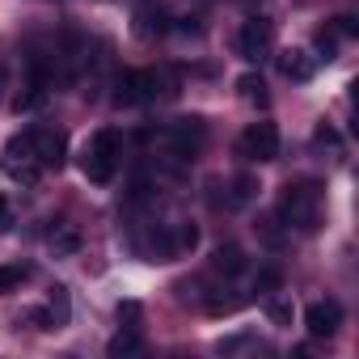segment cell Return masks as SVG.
I'll return each mask as SVG.
<instances>
[{
	"label": "cell",
	"instance_id": "obj_9",
	"mask_svg": "<svg viewBox=\"0 0 359 359\" xmlns=\"http://www.w3.org/2000/svg\"><path fill=\"white\" fill-rule=\"evenodd\" d=\"M203 140H208V123H203L199 114L177 118V123L169 127V148H173L177 156H195V152L203 148Z\"/></svg>",
	"mask_w": 359,
	"mask_h": 359
},
{
	"label": "cell",
	"instance_id": "obj_29",
	"mask_svg": "<svg viewBox=\"0 0 359 359\" xmlns=\"http://www.w3.org/2000/svg\"><path fill=\"white\" fill-rule=\"evenodd\" d=\"M0 89H5V64H0Z\"/></svg>",
	"mask_w": 359,
	"mask_h": 359
},
{
	"label": "cell",
	"instance_id": "obj_15",
	"mask_svg": "<svg viewBox=\"0 0 359 359\" xmlns=\"http://www.w3.org/2000/svg\"><path fill=\"white\" fill-rule=\"evenodd\" d=\"M237 89H241V97L245 102H254V106H266L271 97H266V85H262V76H254V72H245L241 81H237Z\"/></svg>",
	"mask_w": 359,
	"mask_h": 359
},
{
	"label": "cell",
	"instance_id": "obj_14",
	"mask_svg": "<svg viewBox=\"0 0 359 359\" xmlns=\"http://www.w3.org/2000/svg\"><path fill=\"white\" fill-rule=\"evenodd\" d=\"M47 241H51V250H55V254H76V250H81V233H76L72 224H55Z\"/></svg>",
	"mask_w": 359,
	"mask_h": 359
},
{
	"label": "cell",
	"instance_id": "obj_16",
	"mask_svg": "<svg viewBox=\"0 0 359 359\" xmlns=\"http://www.w3.org/2000/svg\"><path fill=\"white\" fill-rule=\"evenodd\" d=\"M26 279H30V266L26 262H5V266H0V292H13Z\"/></svg>",
	"mask_w": 359,
	"mask_h": 359
},
{
	"label": "cell",
	"instance_id": "obj_2",
	"mask_svg": "<svg viewBox=\"0 0 359 359\" xmlns=\"http://www.w3.org/2000/svg\"><path fill=\"white\" fill-rule=\"evenodd\" d=\"M118 156H123V135H118L114 127H102V131H93V140L85 144L81 169H85L89 182L106 187L110 177H114V169H118Z\"/></svg>",
	"mask_w": 359,
	"mask_h": 359
},
{
	"label": "cell",
	"instance_id": "obj_6",
	"mask_svg": "<svg viewBox=\"0 0 359 359\" xmlns=\"http://www.w3.org/2000/svg\"><path fill=\"white\" fill-rule=\"evenodd\" d=\"M237 152H241L245 161H275V156H279V127H275V123H250V127L241 131Z\"/></svg>",
	"mask_w": 359,
	"mask_h": 359
},
{
	"label": "cell",
	"instance_id": "obj_5",
	"mask_svg": "<svg viewBox=\"0 0 359 359\" xmlns=\"http://www.w3.org/2000/svg\"><path fill=\"white\" fill-rule=\"evenodd\" d=\"M271 47H275V26H271L266 18H250V22L237 30V55H241L245 64L266 60Z\"/></svg>",
	"mask_w": 359,
	"mask_h": 359
},
{
	"label": "cell",
	"instance_id": "obj_10",
	"mask_svg": "<svg viewBox=\"0 0 359 359\" xmlns=\"http://www.w3.org/2000/svg\"><path fill=\"white\" fill-rule=\"evenodd\" d=\"M313 55L309 51H300V47H287L283 55H279V72L287 76V81H296V85H304V81H313Z\"/></svg>",
	"mask_w": 359,
	"mask_h": 359
},
{
	"label": "cell",
	"instance_id": "obj_24",
	"mask_svg": "<svg viewBox=\"0 0 359 359\" xmlns=\"http://www.w3.org/2000/svg\"><path fill=\"white\" fill-rule=\"evenodd\" d=\"M334 34H342V39H355V34H359V22H355L351 13H342V18H334Z\"/></svg>",
	"mask_w": 359,
	"mask_h": 359
},
{
	"label": "cell",
	"instance_id": "obj_1",
	"mask_svg": "<svg viewBox=\"0 0 359 359\" xmlns=\"http://www.w3.org/2000/svg\"><path fill=\"white\" fill-rule=\"evenodd\" d=\"M317 220H321V191L313 182H287V191L279 195V224L296 233H313Z\"/></svg>",
	"mask_w": 359,
	"mask_h": 359
},
{
	"label": "cell",
	"instance_id": "obj_13",
	"mask_svg": "<svg viewBox=\"0 0 359 359\" xmlns=\"http://www.w3.org/2000/svg\"><path fill=\"white\" fill-rule=\"evenodd\" d=\"M144 351V338H140V330L135 325H123L110 342H106V355L110 359H123V355H140Z\"/></svg>",
	"mask_w": 359,
	"mask_h": 359
},
{
	"label": "cell",
	"instance_id": "obj_25",
	"mask_svg": "<svg viewBox=\"0 0 359 359\" xmlns=\"http://www.w3.org/2000/svg\"><path fill=\"white\" fill-rule=\"evenodd\" d=\"M118 321L140 330V304H135V300H123V304H118Z\"/></svg>",
	"mask_w": 359,
	"mask_h": 359
},
{
	"label": "cell",
	"instance_id": "obj_23",
	"mask_svg": "<svg viewBox=\"0 0 359 359\" xmlns=\"http://www.w3.org/2000/svg\"><path fill=\"white\" fill-rule=\"evenodd\" d=\"M195 245H199V229L195 224H182V229H177V237H173V254L195 250Z\"/></svg>",
	"mask_w": 359,
	"mask_h": 359
},
{
	"label": "cell",
	"instance_id": "obj_27",
	"mask_svg": "<svg viewBox=\"0 0 359 359\" xmlns=\"http://www.w3.org/2000/svg\"><path fill=\"white\" fill-rule=\"evenodd\" d=\"M13 229V208H9V199L0 195V233H9Z\"/></svg>",
	"mask_w": 359,
	"mask_h": 359
},
{
	"label": "cell",
	"instance_id": "obj_28",
	"mask_svg": "<svg viewBox=\"0 0 359 359\" xmlns=\"http://www.w3.org/2000/svg\"><path fill=\"white\" fill-rule=\"evenodd\" d=\"M317 144H338V131L321 123V127H317Z\"/></svg>",
	"mask_w": 359,
	"mask_h": 359
},
{
	"label": "cell",
	"instance_id": "obj_20",
	"mask_svg": "<svg viewBox=\"0 0 359 359\" xmlns=\"http://www.w3.org/2000/svg\"><path fill=\"white\" fill-rule=\"evenodd\" d=\"M266 317H271V325H292V300L266 296Z\"/></svg>",
	"mask_w": 359,
	"mask_h": 359
},
{
	"label": "cell",
	"instance_id": "obj_21",
	"mask_svg": "<svg viewBox=\"0 0 359 359\" xmlns=\"http://www.w3.org/2000/svg\"><path fill=\"white\" fill-rule=\"evenodd\" d=\"M313 47H317V55L313 60H334V51H338V39H334V30H317V39H313Z\"/></svg>",
	"mask_w": 359,
	"mask_h": 359
},
{
	"label": "cell",
	"instance_id": "obj_17",
	"mask_svg": "<svg viewBox=\"0 0 359 359\" xmlns=\"http://www.w3.org/2000/svg\"><path fill=\"white\" fill-rule=\"evenodd\" d=\"M47 313L55 317V325H60V330L68 325V317H72V304H68V287H51V304H47Z\"/></svg>",
	"mask_w": 359,
	"mask_h": 359
},
{
	"label": "cell",
	"instance_id": "obj_8",
	"mask_svg": "<svg viewBox=\"0 0 359 359\" xmlns=\"http://www.w3.org/2000/svg\"><path fill=\"white\" fill-rule=\"evenodd\" d=\"M338 325H342V304L338 300H313L309 309H304V330L313 334V338H334L338 334Z\"/></svg>",
	"mask_w": 359,
	"mask_h": 359
},
{
	"label": "cell",
	"instance_id": "obj_18",
	"mask_svg": "<svg viewBox=\"0 0 359 359\" xmlns=\"http://www.w3.org/2000/svg\"><path fill=\"white\" fill-rule=\"evenodd\" d=\"M254 195H258V182L241 173V177H233V195H229V208H245Z\"/></svg>",
	"mask_w": 359,
	"mask_h": 359
},
{
	"label": "cell",
	"instance_id": "obj_4",
	"mask_svg": "<svg viewBox=\"0 0 359 359\" xmlns=\"http://www.w3.org/2000/svg\"><path fill=\"white\" fill-rule=\"evenodd\" d=\"M5 173L13 177V182H22V187H39L43 165L30 152V131H22V135L9 140V148H5Z\"/></svg>",
	"mask_w": 359,
	"mask_h": 359
},
{
	"label": "cell",
	"instance_id": "obj_11",
	"mask_svg": "<svg viewBox=\"0 0 359 359\" xmlns=\"http://www.w3.org/2000/svg\"><path fill=\"white\" fill-rule=\"evenodd\" d=\"M169 30V18H165V9H156V5H144V9H135V34L140 39H161Z\"/></svg>",
	"mask_w": 359,
	"mask_h": 359
},
{
	"label": "cell",
	"instance_id": "obj_12",
	"mask_svg": "<svg viewBox=\"0 0 359 359\" xmlns=\"http://www.w3.org/2000/svg\"><path fill=\"white\" fill-rule=\"evenodd\" d=\"M212 266H216V271H220L224 279L241 275V271H245V254H241V245H233V241L216 245V254H212Z\"/></svg>",
	"mask_w": 359,
	"mask_h": 359
},
{
	"label": "cell",
	"instance_id": "obj_19",
	"mask_svg": "<svg viewBox=\"0 0 359 359\" xmlns=\"http://www.w3.org/2000/svg\"><path fill=\"white\" fill-rule=\"evenodd\" d=\"M279 283H283V271H279V266H262V271L254 275V292H258V296L279 292Z\"/></svg>",
	"mask_w": 359,
	"mask_h": 359
},
{
	"label": "cell",
	"instance_id": "obj_22",
	"mask_svg": "<svg viewBox=\"0 0 359 359\" xmlns=\"http://www.w3.org/2000/svg\"><path fill=\"white\" fill-rule=\"evenodd\" d=\"M237 304H241V296H224V287H216V292L208 296V313H216V317H220V313H233Z\"/></svg>",
	"mask_w": 359,
	"mask_h": 359
},
{
	"label": "cell",
	"instance_id": "obj_3",
	"mask_svg": "<svg viewBox=\"0 0 359 359\" xmlns=\"http://www.w3.org/2000/svg\"><path fill=\"white\" fill-rule=\"evenodd\" d=\"M161 85H165V76L152 72V68H144V72H123V76L114 81V106H144V102H152V97L161 93Z\"/></svg>",
	"mask_w": 359,
	"mask_h": 359
},
{
	"label": "cell",
	"instance_id": "obj_26",
	"mask_svg": "<svg viewBox=\"0 0 359 359\" xmlns=\"http://www.w3.org/2000/svg\"><path fill=\"white\" fill-rule=\"evenodd\" d=\"M30 321H34L39 330H47V334H51V330H60V325H55V317H51L47 309H34V313H30Z\"/></svg>",
	"mask_w": 359,
	"mask_h": 359
},
{
	"label": "cell",
	"instance_id": "obj_7",
	"mask_svg": "<svg viewBox=\"0 0 359 359\" xmlns=\"http://www.w3.org/2000/svg\"><path fill=\"white\" fill-rule=\"evenodd\" d=\"M30 152L43 169H60L68 156V135L60 127H30Z\"/></svg>",
	"mask_w": 359,
	"mask_h": 359
}]
</instances>
